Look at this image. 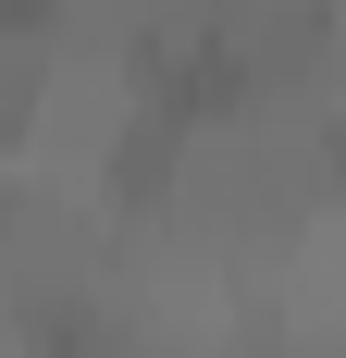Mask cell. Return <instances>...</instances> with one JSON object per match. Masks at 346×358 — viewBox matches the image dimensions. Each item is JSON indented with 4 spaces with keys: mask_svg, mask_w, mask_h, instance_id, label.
Returning a JSON list of instances; mask_svg holds the SVG:
<instances>
[{
    "mask_svg": "<svg viewBox=\"0 0 346 358\" xmlns=\"http://www.w3.org/2000/svg\"><path fill=\"white\" fill-rule=\"evenodd\" d=\"M74 0H0V50H37V37H62Z\"/></svg>",
    "mask_w": 346,
    "mask_h": 358,
    "instance_id": "cell-1",
    "label": "cell"
}]
</instances>
